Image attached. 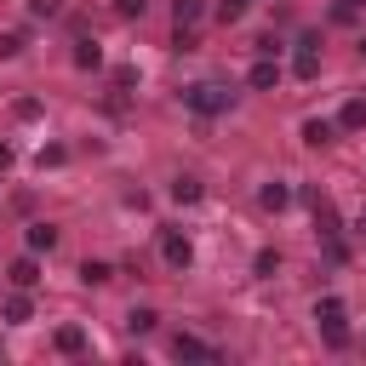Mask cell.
<instances>
[{
    "label": "cell",
    "instance_id": "cell-15",
    "mask_svg": "<svg viewBox=\"0 0 366 366\" xmlns=\"http://www.w3.org/2000/svg\"><path fill=\"white\" fill-rule=\"evenodd\" d=\"M23 240H29V252H51V246H57V229H51V223H29Z\"/></svg>",
    "mask_w": 366,
    "mask_h": 366
},
{
    "label": "cell",
    "instance_id": "cell-7",
    "mask_svg": "<svg viewBox=\"0 0 366 366\" xmlns=\"http://www.w3.org/2000/svg\"><path fill=\"white\" fill-rule=\"evenodd\" d=\"M51 349H57V355H86V326H74V320L57 326V332H51Z\"/></svg>",
    "mask_w": 366,
    "mask_h": 366
},
{
    "label": "cell",
    "instance_id": "cell-30",
    "mask_svg": "<svg viewBox=\"0 0 366 366\" xmlns=\"http://www.w3.org/2000/svg\"><path fill=\"white\" fill-rule=\"evenodd\" d=\"M11 160H17V149H11V143H6V137H0V172H6V166H11Z\"/></svg>",
    "mask_w": 366,
    "mask_h": 366
},
{
    "label": "cell",
    "instance_id": "cell-28",
    "mask_svg": "<svg viewBox=\"0 0 366 366\" xmlns=\"http://www.w3.org/2000/svg\"><path fill=\"white\" fill-rule=\"evenodd\" d=\"M343 257H349V246H343L337 234H326V263H343Z\"/></svg>",
    "mask_w": 366,
    "mask_h": 366
},
{
    "label": "cell",
    "instance_id": "cell-14",
    "mask_svg": "<svg viewBox=\"0 0 366 366\" xmlns=\"http://www.w3.org/2000/svg\"><path fill=\"white\" fill-rule=\"evenodd\" d=\"M200 194H206L200 177H172V200H177V206H200Z\"/></svg>",
    "mask_w": 366,
    "mask_h": 366
},
{
    "label": "cell",
    "instance_id": "cell-26",
    "mask_svg": "<svg viewBox=\"0 0 366 366\" xmlns=\"http://www.w3.org/2000/svg\"><path fill=\"white\" fill-rule=\"evenodd\" d=\"M11 57H23V34H0V63H11Z\"/></svg>",
    "mask_w": 366,
    "mask_h": 366
},
{
    "label": "cell",
    "instance_id": "cell-6",
    "mask_svg": "<svg viewBox=\"0 0 366 366\" xmlns=\"http://www.w3.org/2000/svg\"><path fill=\"white\" fill-rule=\"evenodd\" d=\"M303 143H309V149H326V143H337V120H326V114H309V120H303Z\"/></svg>",
    "mask_w": 366,
    "mask_h": 366
},
{
    "label": "cell",
    "instance_id": "cell-11",
    "mask_svg": "<svg viewBox=\"0 0 366 366\" xmlns=\"http://www.w3.org/2000/svg\"><path fill=\"white\" fill-rule=\"evenodd\" d=\"M337 132H366V97H349L337 109Z\"/></svg>",
    "mask_w": 366,
    "mask_h": 366
},
{
    "label": "cell",
    "instance_id": "cell-16",
    "mask_svg": "<svg viewBox=\"0 0 366 366\" xmlns=\"http://www.w3.org/2000/svg\"><path fill=\"white\" fill-rule=\"evenodd\" d=\"M252 274H257V280H274V274H280V252H274V246L252 252Z\"/></svg>",
    "mask_w": 366,
    "mask_h": 366
},
{
    "label": "cell",
    "instance_id": "cell-19",
    "mask_svg": "<svg viewBox=\"0 0 366 366\" xmlns=\"http://www.w3.org/2000/svg\"><path fill=\"white\" fill-rule=\"evenodd\" d=\"M154 326H160V315H154V309H149V303H143V309H132V315H126V332H132V337H143V332H154Z\"/></svg>",
    "mask_w": 366,
    "mask_h": 366
},
{
    "label": "cell",
    "instance_id": "cell-17",
    "mask_svg": "<svg viewBox=\"0 0 366 366\" xmlns=\"http://www.w3.org/2000/svg\"><path fill=\"white\" fill-rule=\"evenodd\" d=\"M343 315H349V309H343V297H337V292L315 297V320H320V326H332V320H343Z\"/></svg>",
    "mask_w": 366,
    "mask_h": 366
},
{
    "label": "cell",
    "instance_id": "cell-27",
    "mask_svg": "<svg viewBox=\"0 0 366 366\" xmlns=\"http://www.w3.org/2000/svg\"><path fill=\"white\" fill-rule=\"evenodd\" d=\"M246 6H252V0H223V6H217V17H223V23H240V17H246Z\"/></svg>",
    "mask_w": 366,
    "mask_h": 366
},
{
    "label": "cell",
    "instance_id": "cell-24",
    "mask_svg": "<svg viewBox=\"0 0 366 366\" xmlns=\"http://www.w3.org/2000/svg\"><path fill=\"white\" fill-rule=\"evenodd\" d=\"M29 17L51 23V17H63V0H29Z\"/></svg>",
    "mask_w": 366,
    "mask_h": 366
},
{
    "label": "cell",
    "instance_id": "cell-2",
    "mask_svg": "<svg viewBox=\"0 0 366 366\" xmlns=\"http://www.w3.org/2000/svg\"><path fill=\"white\" fill-rule=\"evenodd\" d=\"M160 257H166V269H189V263H194V246H189V234L166 229V234H160Z\"/></svg>",
    "mask_w": 366,
    "mask_h": 366
},
{
    "label": "cell",
    "instance_id": "cell-5",
    "mask_svg": "<svg viewBox=\"0 0 366 366\" xmlns=\"http://www.w3.org/2000/svg\"><path fill=\"white\" fill-rule=\"evenodd\" d=\"M172 355H177V360H217V349H212L206 337H194V332H177V337H172Z\"/></svg>",
    "mask_w": 366,
    "mask_h": 366
},
{
    "label": "cell",
    "instance_id": "cell-20",
    "mask_svg": "<svg viewBox=\"0 0 366 366\" xmlns=\"http://www.w3.org/2000/svg\"><path fill=\"white\" fill-rule=\"evenodd\" d=\"M74 69H103V46L97 40H80L74 46Z\"/></svg>",
    "mask_w": 366,
    "mask_h": 366
},
{
    "label": "cell",
    "instance_id": "cell-21",
    "mask_svg": "<svg viewBox=\"0 0 366 366\" xmlns=\"http://www.w3.org/2000/svg\"><path fill=\"white\" fill-rule=\"evenodd\" d=\"M63 160H69V149H63V143H40V154H34V166H40V172H57Z\"/></svg>",
    "mask_w": 366,
    "mask_h": 366
},
{
    "label": "cell",
    "instance_id": "cell-8",
    "mask_svg": "<svg viewBox=\"0 0 366 366\" xmlns=\"http://www.w3.org/2000/svg\"><path fill=\"white\" fill-rule=\"evenodd\" d=\"M257 206H263V212H286V206H292V189H286L280 177H269V183L257 189Z\"/></svg>",
    "mask_w": 366,
    "mask_h": 366
},
{
    "label": "cell",
    "instance_id": "cell-31",
    "mask_svg": "<svg viewBox=\"0 0 366 366\" xmlns=\"http://www.w3.org/2000/svg\"><path fill=\"white\" fill-rule=\"evenodd\" d=\"M360 57H366V34H360Z\"/></svg>",
    "mask_w": 366,
    "mask_h": 366
},
{
    "label": "cell",
    "instance_id": "cell-1",
    "mask_svg": "<svg viewBox=\"0 0 366 366\" xmlns=\"http://www.w3.org/2000/svg\"><path fill=\"white\" fill-rule=\"evenodd\" d=\"M183 109H189V114H200V120H217V114H229V109H234V97H229L223 86L200 80V86H189V92H183Z\"/></svg>",
    "mask_w": 366,
    "mask_h": 366
},
{
    "label": "cell",
    "instance_id": "cell-33",
    "mask_svg": "<svg viewBox=\"0 0 366 366\" xmlns=\"http://www.w3.org/2000/svg\"><path fill=\"white\" fill-rule=\"evenodd\" d=\"M360 229H366V212H360Z\"/></svg>",
    "mask_w": 366,
    "mask_h": 366
},
{
    "label": "cell",
    "instance_id": "cell-32",
    "mask_svg": "<svg viewBox=\"0 0 366 366\" xmlns=\"http://www.w3.org/2000/svg\"><path fill=\"white\" fill-rule=\"evenodd\" d=\"M349 6H355V11H360V6H366V0H349Z\"/></svg>",
    "mask_w": 366,
    "mask_h": 366
},
{
    "label": "cell",
    "instance_id": "cell-10",
    "mask_svg": "<svg viewBox=\"0 0 366 366\" xmlns=\"http://www.w3.org/2000/svg\"><path fill=\"white\" fill-rule=\"evenodd\" d=\"M0 315H6V320H11V326H29V320H34V303H29V292H23V286H17V292H11V297H6V303H0Z\"/></svg>",
    "mask_w": 366,
    "mask_h": 366
},
{
    "label": "cell",
    "instance_id": "cell-4",
    "mask_svg": "<svg viewBox=\"0 0 366 366\" xmlns=\"http://www.w3.org/2000/svg\"><path fill=\"white\" fill-rule=\"evenodd\" d=\"M6 280L11 286H40V252H23V257H11V269H6Z\"/></svg>",
    "mask_w": 366,
    "mask_h": 366
},
{
    "label": "cell",
    "instance_id": "cell-12",
    "mask_svg": "<svg viewBox=\"0 0 366 366\" xmlns=\"http://www.w3.org/2000/svg\"><path fill=\"white\" fill-rule=\"evenodd\" d=\"M200 17H206V0H172V23L177 29H194Z\"/></svg>",
    "mask_w": 366,
    "mask_h": 366
},
{
    "label": "cell",
    "instance_id": "cell-18",
    "mask_svg": "<svg viewBox=\"0 0 366 366\" xmlns=\"http://www.w3.org/2000/svg\"><path fill=\"white\" fill-rule=\"evenodd\" d=\"M80 280H86V286H109V280H114V269H109L103 257H86V263H80Z\"/></svg>",
    "mask_w": 366,
    "mask_h": 366
},
{
    "label": "cell",
    "instance_id": "cell-29",
    "mask_svg": "<svg viewBox=\"0 0 366 366\" xmlns=\"http://www.w3.org/2000/svg\"><path fill=\"white\" fill-rule=\"evenodd\" d=\"M114 11H120V17H143V11H149V0H114Z\"/></svg>",
    "mask_w": 366,
    "mask_h": 366
},
{
    "label": "cell",
    "instance_id": "cell-13",
    "mask_svg": "<svg viewBox=\"0 0 366 366\" xmlns=\"http://www.w3.org/2000/svg\"><path fill=\"white\" fill-rule=\"evenodd\" d=\"M292 74H297V80H315V74H320V51H315V46H297V57H292Z\"/></svg>",
    "mask_w": 366,
    "mask_h": 366
},
{
    "label": "cell",
    "instance_id": "cell-9",
    "mask_svg": "<svg viewBox=\"0 0 366 366\" xmlns=\"http://www.w3.org/2000/svg\"><path fill=\"white\" fill-rule=\"evenodd\" d=\"M309 212H315V229H320V234H337V229H343V223H337V206H332L326 194H309Z\"/></svg>",
    "mask_w": 366,
    "mask_h": 366
},
{
    "label": "cell",
    "instance_id": "cell-22",
    "mask_svg": "<svg viewBox=\"0 0 366 366\" xmlns=\"http://www.w3.org/2000/svg\"><path fill=\"white\" fill-rule=\"evenodd\" d=\"M137 80H143V69H137V63H120V69H114V92H132Z\"/></svg>",
    "mask_w": 366,
    "mask_h": 366
},
{
    "label": "cell",
    "instance_id": "cell-3",
    "mask_svg": "<svg viewBox=\"0 0 366 366\" xmlns=\"http://www.w3.org/2000/svg\"><path fill=\"white\" fill-rule=\"evenodd\" d=\"M246 86H252V92H274V86H280V57H257V63L246 69Z\"/></svg>",
    "mask_w": 366,
    "mask_h": 366
},
{
    "label": "cell",
    "instance_id": "cell-25",
    "mask_svg": "<svg viewBox=\"0 0 366 366\" xmlns=\"http://www.w3.org/2000/svg\"><path fill=\"white\" fill-rule=\"evenodd\" d=\"M326 349H349V326H343V320L326 326Z\"/></svg>",
    "mask_w": 366,
    "mask_h": 366
},
{
    "label": "cell",
    "instance_id": "cell-23",
    "mask_svg": "<svg viewBox=\"0 0 366 366\" xmlns=\"http://www.w3.org/2000/svg\"><path fill=\"white\" fill-rule=\"evenodd\" d=\"M11 114H17V120H40V114H46V103H40V97H17V103H11Z\"/></svg>",
    "mask_w": 366,
    "mask_h": 366
}]
</instances>
